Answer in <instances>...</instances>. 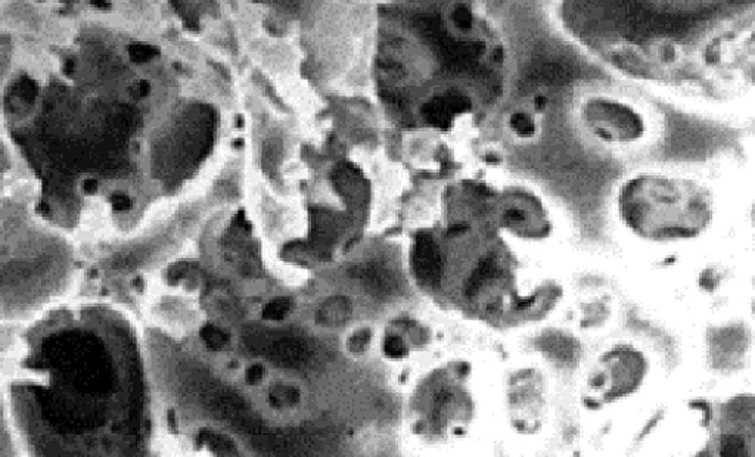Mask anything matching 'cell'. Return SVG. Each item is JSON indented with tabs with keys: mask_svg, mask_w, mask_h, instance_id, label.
I'll list each match as a JSON object with an SVG mask.
<instances>
[{
	"mask_svg": "<svg viewBox=\"0 0 755 457\" xmlns=\"http://www.w3.org/2000/svg\"><path fill=\"white\" fill-rule=\"evenodd\" d=\"M127 43L101 27H83L6 80L2 123L34 183V213L76 235L116 223L135 210V176L148 79L124 82Z\"/></svg>",
	"mask_w": 755,
	"mask_h": 457,
	"instance_id": "1",
	"label": "cell"
},
{
	"mask_svg": "<svg viewBox=\"0 0 755 457\" xmlns=\"http://www.w3.org/2000/svg\"><path fill=\"white\" fill-rule=\"evenodd\" d=\"M2 390L24 457L148 455L141 344L108 304H64L34 319Z\"/></svg>",
	"mask_w": 755,
	"mask_h": 457,
	"instance_id": "2",
	"label": "cell"
},
{
	"mask_svg": "<svg viewBox=\"0 0 755 457\" xmlns=\"http://www.w3.org/2000/svg\"><path fill=\"white\" fill-rule=\"evenodd\" d=\"M617 214L624 229L640 241L680 244L708 232L716 217V198L692 177L640 173L618 189Z\"/></svg>",
	"mask_w": 755,
	"mask_h": 457,
	"instance_id": "3",
	"label": "cell"
},
{
	"mask_svg": "<svg viewBox=\"0 0 755 457\" xmlns=\"http://www.w3.org/2000/svg\"><path fill=\"white\" fill-rule=\"evenodd\" d=\"M472 366L455 360L422 378L410 400L413 434L430 444L462 440L477 421L478 404L472 393Z\"/></svg>",
	"mask_w": 755,
	"mask_h": 457,
	"instance_id": "4",
	"label": "cell"
},
{
	"mask_svg": "<svg viewBox=\"0 0 755 457\" xmlns=\"http://www.w3.org/2000/svg\"><path fill=\"white\" fill-rule=\"evenodd\" d=\"M645 351L632 343H615L599 354L583 382L581 400L590 410L604 409L630 399L645 385L649 375Z\"/></svg>",
	"mask_w": 755,
	"mask_h": 457,
	"instance_id": "5",
	"label": "cell"
},
{
	"mask_svg": "<svg viewBox=\"0 0 755 457\" xmlns=\"http://www.w3.org/2000/svg\"><path fill=\"white\" fill-rule=\"evenodd\" d=\"M580 118L589 135L604 145H636L648 135L645 114L615 96H589L581 105Z\"/></svg>",
	"mask_w": 755,
	"mask_h": 457,
	"instance_id": "6",
	"label": "cell"
},
{
	"mask_svg": "<svg viewBox=\"0 0 755 457\" xmlns=\"http://www.w3.org/2000/svg\"><path fill=\"white\" fill-rule=\"evenodd\" d=\"M506 415L518 434L542 431L549 412V385L545 373L534 366L518 368L509 375L505 388Z\"/></svg>",
	"mask_w": 755,
	"mask_h": 457,
	"instance_id": "7",
	"label": "cell"
},
{
	"mask_svg": "<svg viewBox=\"0 0 755 457\" xmlns=\"http://www.w3.org/2000/svg\"><path fill=\"white\" fill-rule=\"evenodd\" d=\"M754 397L725 401L714 416L708 441L710 457H754Z\"/></svg>",
	"mask_w": 755,
	"mask_h": 457,
	"instance_id": "8",
	"label": "cell"
},
{
	"mask_svg": "<svg viewBox=\"0 0 755 457\" xmlns=\"http://www.w3.org/2000/svg\"><path fill=\"white\" fill-rule=\"evenodd\" d=\"M496 220L503 232L521 241H545L552 235L553 223L545 202L525 189H511L500 195Z\"/></svg>",
	"mask_w": 755,
	"mask_h": 457,
	"instance_id": "9",
	"label": "cell"
},
{
	"mask_svg": "<svg viewBox=\"0 0 755 457\" xmlns=\"http://www.w3.org/2000/svg\"><path fill=\"white\" fill-rule=\"evenodd\" d=\"M474 113V99L461 89L444 90L422 107L425 123L440 130H450L459 118H466Z\"/></svg>",
	"mask_w": 755,
	"mask_h": 457,
	"instance_id": "10",
	"label": "cell"
},
{
	"mask_svg": "<svg viewBox=\"0 0 755 457\" xmlns=\"http://www.w3.org/2000/svg\"><path fill=\"white\" fill-rule=\"evenodd\" d=\"M412 266L418 282L427 288H437L443 278V258L430 233H419L412 251Z\"/></svg>",
	"mask_w": 755,
	"mask_h": 457,
	"instance_id": "11",
	"label": "cell"
},
{
	"mask_svg": "<svg viewBox=\"0 0 755 457\" xmlns=\"http://www.w3.org/2000/svg\"><path fill=\"white\" fill-rule=\"evenodd\" d=\"M266 406L278 415H288L303 407L307 399L306 388L298 379L291 376L270 379L266 385Z\"/></svg>",
	"mask_w": 755,
	"mask_h": 457,
	"instance_id": "12",
	"label": "cell"
},
{
	"mask_svg": "<svg viewBox=\"0 0 755 457\" xmlns=\"http://www.w3.org/2000/svg\"><path fill=\"white\" fill-rule=\"evenodd\" d=\"M406 332H388L381 341V354L388 362H405L413 351L421 350L430 343L428 331L416 323L406 326Z\"/></svg>",
	"mask_w": 755,
	"mask_h": 457,
	"instance_id": "13",
	"label": "cell"
},
{
	"mask_svg": "<svg viewBox=\"0 0 755 457\" xmlns=\"http://www.w3.org/2000/svg\"><path fill=\"white\" fill-rule=\"evenodd\" d=\"M506 129L515 141L528 143L540 136L539 117L528 108H517L506 117Z\"/></svg>",
	"mask_w": 755,
	"mask_h": 457,
	"instance_id": "14",
	"label": "cell"
},
{
	"mask_svg": "<svg viewBox=\"0 0 755 457\" xmlns=\"http://www.w3.org/2000/svg\"><path fill=\"white\" fill-rule=\"evenodd\" d=\"M0 457H24L18 446L11 421H9L2 387H0Z\"/></svg>",
	"mask_w": 755,
	"mask_h": 457,
	"instance_id": "15",
	"label": "cell"
},
{
	"mask_svg": "<svg viewBox=\"0 0 755 457\" xmlns=\"http://www.w3.org/2000/svg\"><path fill=\"white\" fill-rule=\"evenodd\" d=\"M198 443L205 449L208 447L216 457H241V452H239L231 437H226V435L211 431V429L205 428L200 432Z\"/></svg>",
	"mask_w": 755,
	"mask_h": 457,
	"instance_id": "16",
	"label": "cell"
},
{
	"mask_svg": "<svg viewBox=\"0 0 755 457\" xmlns=\"http://www.w3.org/2000/svg\"><path fill=\"white\" fill-rule=\"evenodd\" d=\"M374 345V331L371 328H359L351 332L344 343V350L351 359H365Z\"/></svg>",
	"mask_w": 755,
	"mask_h": 457,
	"instance_id": "17",
	"label": "cell"
},
{
	"mask_svg": "<svg viewBox=\"0 0 755 457\" xmlns=\"http://www.w3.org/2000/svg\"><path fill=\"white\" fill-rule=\"evenodd\" d=\"M200 341L210 353H222L231 344V334L216 323H204L200 329Z\"/></svg>",
	"mask_w": 755,
	"mask_h": 457,
	"instance_id": "18",
	"label": "cell"
},
{
	"mask_svg": "<svg viewBox=\"0 0 755 457\" xmlns=\"http://www.w3.org/2000/svg\"><path fill=\"white\" fill-rule=\"evenodd\" d=\"M450 24L459 36L469 37L475 33L478 17L471 6L458 5L450 12Z\"/></svg>",
	"mask_w": 755,
	"mask_h": 457,
	"instance_id": "19",
	"label": "cell"
},
{
	"mask_svg": "<svg viewBox=\"0 0 755 457\" xmlns=\"http://www.w3.org/2000/svg\"><path fill=\"white\" fill-rule=\"evenodd\" d=\"M349 317V303L344 300H332L320 309L318 322L326 328H337V326L343 325Z\"/></svg>",
	"mask_w": 755,
	"mask_h": 457,
	"instance_id": "20",
	"label": "cell"
},
{
	"mask_svg": "<svg viewBox=\"0 0 755 457\" xmlns=\"http://www.w3.org/2000/svg\"><path fill=\"white\" fill-rule=\"evenodd\" d=\"M241 375L245 387L262 388L266 387L272 379V369H270L269 363L263 362V360H253V362L242 366Z\"/></svg>",
	"mask_w": 755,
	"mask_h": 457,
	"instance_id": "21",
	"label": "cell"
},
{
	"mask_svg": "<svg viewBox=\"0 0 755 457\" xmlns=\"http://www.w3.org/2000/svg\"><path fill=\"white\" fill-rule=\"evenodd\" d=\"M294 310V301L290 297H276L263 307L262 317L266 322H282Z\"/></svg>",
	"mask_w": 755,
	"mask_h": 457,
	"instance_id": "22",
	"label": "cell"
},
{
	"mask_svg": "<svg viewBox=\"0 0 755 457\" xmlns=\"http://www.w3.org/2000/svg\"><path fill=\"white\" fill-rule=\"evenodd\" d=\"M657 57L660 58V61L671 64V62L677 61V58H679V49L671 42L660 43L657 46Z\"/></svg>",
	"mask_w": 755,
	"mask_h": 457,
	"instance_id": "23",
	"label": "cell"
},
{
	"mask_svg": "<svg viewBox=\"0 0 755 457\" xmlns=\"http://www.w3.org/2000/svg\"><path fill=\"white\" fill-rule=\"evenodd\" d=\"M549 105H551V101H549V98L545 93H536V95H533V98L530 99V108H528V110H530L531 113L536 114L537 117H540V115L546 114V111L549 110Z\"/></svg>",
	"mask_w": 755,
	"mask_h": 457,
	"instance_id": "24",
	"label": "cell"
},
{
	"mask_svg": "<svg viewBox=\"0 0 755 457\" xmlns=\"http://www.w3.org/2000/svg\"><path fill=\"white\" fill-rule=\"evenodd\" d=\"M484 161H486V164H489V166H499L502 158L497 155V152H494L493 149H490V151H487L486 155H484Z\"/></svg>",
	"mask_w": 755,
	"mask_h": 457,
	"instance_id": "25",
	"label": "cell"
},
{
	"mask_svg": "<svg viewBox=\"0 0 755 457\" xmlns=\"http://www.w3.org/2000/svg\"><path fill=\"white\" fill-rule=\"evenodd\" d=\"M708 457H710V456H708Z\"/></svg>",
	"mask_w": 755,
	"mask_h": 457,
	"instance_id": "26",
	"label": "cell"
}]
</instances>
